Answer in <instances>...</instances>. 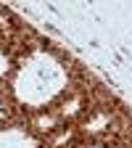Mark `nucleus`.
<instances>
[{"instance_id":"1","label":"nucleus","mask_w":132,"mask_h":148,"mask_svg":"<svg viewBox=\"0 0 132 148\" xmlns=\"http://www.w3.org/2000/svg\"><path fill=\"white\" fill-rule=\"evenodd\" d=\"M61 85V71L50 58L45 56H37V58L21 71L18 77V95L29 103H42L48 101Z\"/></svg>"},{"instance_id":"2","label":"nucleus","mask_w":132,"mask_h":148,"mask_svg":"<svg viewBox=\"0 0 132 148\" xmlns=\"http://www.w3.org/2000/svg\"><path fill=\"white\" fill-rule=\"evenodd\" d=\"M0 148H34V145L21 132H0Z\"/></svg>"},{"instance_id":"3","label":"nucleus","mask_w":132,"mask_h":148,"mask_svg":"<svg viewBox=\"0 0 132 148\" xmlns=\"http://www.w3.org/2000/svg\"><path fill=\"white\" fill-rule=\"evenodd\" d=\"M3 71H5V58L0 56V74H3Z\"/></svg>"},{"instance_id":"4","label":"nucleus","mask_w":132,"mask_h":148,"mask_svg":"<svg viewBox=\"0 0 132 148\" xmlns=\"http://www.w3.org/2000/svg\"><path fill=\"white\" fill-rule=\"evenodd\" d=\"M0 114H3V111H0Z\"/></svg>"}]
</instances>
